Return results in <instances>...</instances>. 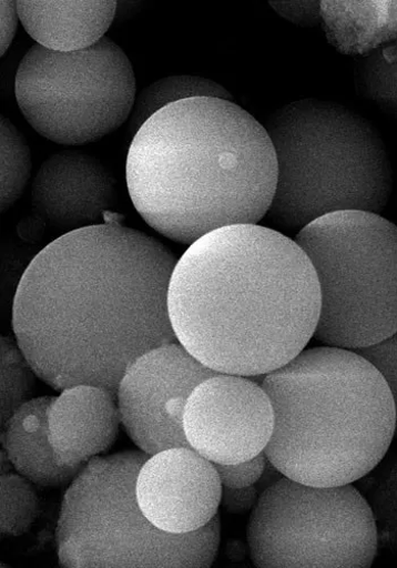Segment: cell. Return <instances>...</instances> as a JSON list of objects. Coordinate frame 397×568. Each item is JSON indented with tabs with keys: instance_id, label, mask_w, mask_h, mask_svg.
Here are the masks:
<instances>
[{
	"instance_id": "1",
	"label": "cell",
	"mask_w": 397,
	"mask_h": 568,
	"mask_svg": "<svg viewBox=\"0 0 397 568\" xmlns=\"http://www.w3.org/2000/svg\"><path fill=\"white\" fill-rule=\"evenodd\" d=\"M177 261L113 212L43 248L20 280L12 317L37 376L55 390L92 385L118 397L135 359L179 343L169 312Z\"/></svg>"
},
{
	"instance_id": "2",
	"label": "cell",
	"mask_w": 397,
	"mask_h": 568,
	"mask_svg": "<svg viewBox=\"0 0 397 568\" xmlns=\"http://www.w3.org/2000/svg\"><path fill=\"white\" fill-rule=\"evenodd\" d=\"M175 337L211 369L265 376L315 336L320 292L295 241L240 224L203 236L177 261L169 290Z\"/></svg>"
},
{
	"instance_id": "3",
	"label": "cell",
	"mask_w": 397,
	"mask_h": 568,
	"mask_svg": "<svg viewBox=\"0 0 397 568\" xmlns=\"http://www.w3.org/2000/svg\"><path fill=\"white\" fill-rule=\"evenodd\" d=\"M126 182L149 226L192 245L222 227L258 224L274 200L277 161L266 128L251 113L198 98L165 108L139 129Z\"/></svg>"
},
{
	"instance_id": "4",
	"label": "cell",
	"mask_w": 397,
	"mask_h": 568,
	"mask_svg": "<svg viewBox=\"0 0 397 568\" xmlns=\"http://www.w3.org/2000/svg\"><path fill=\"white\" fill-rule=\"evenodd\" d=\"M262 386L275 413L264 453L291 480L314 487L353 485L381 463L395 437L390 390L357 352L305 349L266 374Z\"/></svg>"
},
{
	"instance_id": "5",
	"label": "cell",
	"mask_w": 397,
	"mask_h": 568,
	"mask_svg": "<svg viewBox=\"0 0 397 568\" xmlns=\"http://www.w3.org/2000/svg\"><path fill=\"white\" fill-rule=\"evenodd\" d=\"M277 161L268 219L302 230L337 212L379 214L393 173L384 140L364 116L336 103L303 100L273 113L265 125Z\"/></svg>"
},
{
	"instance_id": "6",
	"label": "cell",
	"mask_w": 397,
	"mask_h": 568,
	"mask_svg": "<svg viewBox=\"0 0 397 568\" xmlns=\"http://www.w3.org/2000/svg\"><path fill=\"white\" fill-rule=\"evenodd\" d=\"M149 455L123 452L90 459L68 489L55 539L64 568L211 567L221 544V518L203 529L172 535L149 523L136 496Z\"/></svg>"
},
{
	"instance_id": "7",
	"label": "cell",
	"mask_w": 397,
	"mask_h": 568,
	"mask_svg": "<svg viewBox=\"0 0 397 568\" xmlns=\"http://www.w3.org/2000/svg\"><path fill=\"white\" fill-rule=\"evenodd\" d=\"M320 292L315 336L358 352L397 333V226L376 213L323 216L296 233Z\"/></svg>"
},
{
	"instance_id": "8",
	"label": "cell",
	"mask_w": 397,
	"mask_h": 568,
	"mask_svg": "<svg viewBox=\"0 0 397 568\" xmlns=\"http://www.w3.org/2000/svg\"><path fill=\"white\" fill-rule=\"evenodd\" d=\"M132 64L112 39L72 53L34 44L22 59L16 98L29 124L64 146L91 144L130 120L136 100Z\"/></svg>"
},
{
	"instance_id": "9",
	"label": "cell",
	"mask_w": 397,
	"mask_h": 568,
	"mask_svg": "<svg viewBox=\"0 0 397 568\" xmlns=\"http://www.w3.org/2000/svg\"><path fill=\"white\" fill-rule=\"evenodd\" d=\"M246 539L259 568H368L379 545L371 507L356 487L286 477L261 495Z\"/></svg>"
},
{
	"instance_id": "10",
	"label": "cell",
	"mask_w": 397,
	"mask_h": 568,
	"mask_svg": "<svg viewBox=\"0 0 397 568\" xmlns=\"http://www.w3.org/2000/svg\"><path fill=\"white\" fill-rule=\"evenodd\" d=\"M215 372L181 344L149 351L125 371L118 390L122 424L131 440L149 456L185 447L183 415L192 392Z\"/></svg>"
},
{
	"instance_id": "11",
	"label": "cell",
	"mask_w": 397,
	"mask_h": 568,
	"mask_svg": "<svg viewBox=\"0 0 397 568\" xmlns=\"http://www.w3.org/2000/svg\"><path fill=\"white\" fill-rule=\"evenodd\" d=\"M274 428V407L263 386L234 374L217 373L198 385L183 415L189 446L221 465L264 453Z\"/></svg>"
},
{
	"instance_id": "12",
	"label": "cell",
	"mask_w": 397,
	"mask_h": 568,
	"mask_svg": "<svg viewBox=\"0 0 397 568\" xmlns=\"http://www.w3.org/2000/svg\"><path fill=\"white\" fill-rule=\"evenodd\" d=\"M222 493L215 464L185 447L149 456L135 483L143 515L157 529L172 535L205 528L218 515Z\"/></svg>"
},
{
	"instance_id": "13",
	"label": "cell",
	"mask_w": 397,
	"mask_h": 568,
	"mask_svg": "<svg viewBox=\"0 0 397 568\" xmlns=\"http://www.w3.org/2000/svg\"><path fill=\"white\" fill-rule=\"evenodd\" d=\"M31 203L40 220L54 229L72 232L102 224L118 204L116 180L95 158L62 151L40 166Z\"/></svg>"
},
{
	"instance_id": "14",
	"label": "cell",
	"mask_w": 397,
	"mask_h": 568,
	"mask_svg": "<svg viewBox=\"0 0 397 568\" xmlns=\"http://www.w3.org/2000/svg\"><path fill=\"white\" fill-rule=\"evenodd\" d=\"M116 398L92 385L67 388L54 398L48 410V432L60 465L83 467L113 447L122 423Z\"/></svg>"
},
{
	"instance_id": "15",
	"label": "cell",
	"mask_w": 397,
	"mask_h": 568,
	"mask_svg": "<svg viewBox=\"0 0 397 568\" xmlns=\"http://www.w3.org/2000/svg\"><path fill=\"white\" fill-rule=\"evenodd\" d=\"M20 21L49 51L72 53L90 49L105 38L114 22L113 2H17Z\"/></svg>"
},
{
	"instance_id": "16",
	"label": "cell",
	"mask_w": 397,
	"mask_h": 568,
	"mask_svg": "<svg viewBox=\"0 0 397 568\" xmlns=\"http://www.w3.org/2000/svg\"><path fill=\"white\" fill-rule=\"evenodd\" d=\"M55 397L32 398L3 428L4 452L19 475L40 488H60L72 483L82 467L59 464L48 432V410Z\"/></svg>"
},
{
	"instance_id": "17",
	"label": "cell",
	"mask_w": 397,
	"mask_h": 568,
	"mask_svg": "<svg viewBox=\"0 0 397 568\" xmlns=\"http://www.w3.org/2000/svg\"><path fill=\"white\" fill-rule=\"evenodd\" d=\"M328 42L344 55L364 58L397 41V2H322Z\"/></svg>"
},
{
	"instance_id": "18",
	"label": "cell",
	"mask_w": 397,
	"mask_h": 568,
	"mask_svg": "<svg viewBox=\"0 0 397 568\" xmlns=\"http://www.w3.org/2000/svg\"><path fill=\"white\" fill-rule=\"evenodd\" d=\"M198 98L233 102L230 91L213 80L195 75L167 77L140 91L129 120L130 133L134 136L149 119L165 108Z\"/></svg>"
},
{
	"instance_id": "19",
	"label": "cell",
	"mask_w": 397,
	"mask_h": 568,
	"mask_svg": "<svg viewBox=\"0 0 397 568\" xmlns=\"http://www.w3.org/2000/svg\"><path fill=\"white\" fill-rule=\"evenodd\" d=\"M356 80L365 99L397 115V41L360 58Z\"/></svg>"
},
{
	"instance_id": "20",
	"label": "cell",
	"mask_w": 397,
	"mask_h": 568,
	"mask_svg": "<svg viewBox=\"0 0 397 568\" xmlns=\"http://www.w3.org/2000/svg\"><path fill=\"white\" fill-rule=\"evenodd\" d=\"M32 161L28 141L19 129L2 118V212L23 195L31 176Z\"/></svg>"
},
{
	"instance_id": "21",
	"label": "cell",
	"mask_w": 397,
	"mask_h": 568,
	"mask_svg": "<svg viewBox=\"0 0 397 568\" xmlns=\"http://www.w3.org/2000/svg\"><path fill=\"white\" fill-rule=\"evenodd\" d=\"M41 513L33 484L21 475L2 473V535L20 537L28 534Z\"/></svg>"
},
{
	"instance_id": "22",
	"label": "cell",
	"mask_w": 397,
	"mask_h": 568,
	"mask_svg": "<svg viewBox=\"0 0 397 568\" xmlns=\"http://www.w3.org/2000/svg\"><path fill=\"white\" fill-rule=\"evenodd\" d=\"M37 375L18 343L2 338V429L32 399Z\"/></svg>"
},
{
	"instance_id": "23",
	"label": "cell",
	"mask_w": 397,
	"mask_h": 568,
	"mask_svg": "<svg viewBox=\"0 0 397 568\" xmlns=\"http://www.w3.org/2000/svg\"><path fill=\"white\" fill-rule=\"evenodd\" d=\"M379 541L397 554V455L377 471L367 498Z\"/></svg>"
},
{
	"instance_id": "24",
	"label": "cell",
	"mask_w": 397,
	"mask_h": 568,
	"mask_svg": "<svg viewBox=\"0 0 397 568\" xmlns=\"http://www.w3.org/2000/svg\"><path fill=\"white\" fill-rule=\"evenodd\" d=\"M357 353L367 358L385 378L395 405L397 437V333L383 343Z\"/></svg>"
},
{
	"instance_id": "25",
	"label": "cell",
	"mask_w": 397,
	"mask_h": 568,
	"mask_svg": "<svg viewBox=\"0 0 397 568\" xmlns=\"http://www.w3.org/2000/svg\"><path fill=\"white\" fill-rule=\"evenodd\" d=\"M268 459L265 453L257 457L238 464H215L223 487L246 488L252 487L263 477Z\"/></svg>"
},
{
	"instance_id": "26",
	"label": "cell",
	"mask_w": 397,
	"mask_h": 568,
	"mask_svg": "<svg viewBox=\"0 0 397 568\" xmlns=\"http://www.w3.org/2000/svg\"><path fill=\"white\" fill-rule=\"evenodd\" d=\"M282 18L296 26L313 28L322 24V2H269Z\"/></svg>"
},
{
	"instance_id": "27",
	"label": "cell",
	"mask_w": 397,
	"mask_h": 568,
	"mask_svg": "<svg viewBox=\"0 0 397 568\" xmlns=\"http://www.w3.org/2000/svg\"><path fill=\"white\" fill-rule=\"evenodd\" d=\"M259 497L258 490L254 486L246 488L223 487L221 505L226 511L241 515L253 511Z\"/></svg>"
},
{
	"instance_id": "28",
	"label": "cell",
	"mask_w": 397,
	"mask_h": 568,
	"mask_svg": "<svg viewBox=\"0 0 397 568\" xmlns=\"http://www.w3.org/2000/svg\"><path fill=\"white\" fill-rule=\"evenodd\" d=\"M20 21L17 2H0V41H2V49L0 54L4 57L10 50V47L16 38L18 24Z\"/></svg>"
}]
</instances>
